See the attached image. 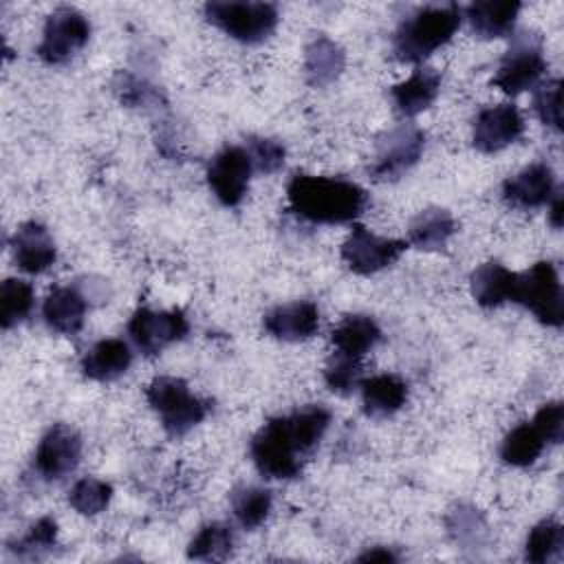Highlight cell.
I'll return each mask as SVG.
<instances>
[{"label": "cell", "mask_w": 564, "mask_h": 564, "mask_svg": "<svg viewBox=\"0 0 564 564\" xmlns=\"http://www.w3.org/2000/svg\"><path fill=\"white\" fill-rule=\"evenodd\" d=\"M330 425V410L306 405L269 419L251 438L249 452L258 471L273 480L300 476L302 460L317 447Z\"/></svg>", "instance_id": "cell-1"}, {"label": "cell", "mask_w": 564, "mask_h": 564, "mask_svg": "<svg viewBox=\"0 0 564 564\" xmlns=\"http://www.w3.org/2000/svg\"><path fill=\"white\" fill-rule=\"evenodd\" d=\"M289 207L315 225L352 223L368 205V194L352 181L339 176L295 174L286 185Z\"/></svg>", "instance_id": "cell-2"}, {"label": "cell", "mask_w": 564, "mask_h": 564, "mask_svg": "<svg viewBox=\"0 0 564 564\" xmlns=\"http://www.w3.org/2000/svg\"><path fill=\"white\" fill-rule=\"evenodd\" d=\"M463 9L458 4H430L412 11L394 31L392 53L403 64H421L458 31Z\"/></svg>", "instance_id": "cell-3"}, {"label": "cell", "mask_w": 564, "mask_h": 564, "mask_svg": "<svg viewBox=\"0 0 564 564\" xmlns=\"http://www.w3.org/2000/svg\"><path fill=\"white\" fill-rule=\"evenodd\" d=\"M145 399L170 436H185L212 410V403L196 397L187 381L170 375L154 377L145 388Z\"/></svg>", "instance_id": "cell-4"}, {"label": "cell", "mask_w": 564, "mask_h": 564, "mask_svg": "<svg viewBox=\"0 0 564 564\" xmlns=\"http://www.w3.org/2000/svg\"><path fill=\"white\" fill-rule=\"evenodd\" d=\"M203 13L207 22L242 44L267 40L280 20L278 7L271 2H207Z\"/></svg>", "instance_id": "cell-5"}, {"label": "cell", "mask_w": 564, "mask_h": 564, "mask_svg": "<svg viewBox=\"0 0 564 564\" xmlns=\"http://www.w3.org/2000/svg\"><path fill=\"white\" fill-rule=\"evenodd\" d=\"M511 302L529 308L544 326H562L564 300L555 264L549 260H540L531 269L518 273Z\"/></svg>", "instance_id": "cell-6"}, {"label": "cell", "mask_w": 564, "mask_h": 564, "mask_svg": "<svg viewBox=\"0 0 564 564\" xmlns=\"http://www.w3.org/2000/svg\"><path fill=\"white\" fill-rule=\"evenodd\" d=\"M423 148V130L414 123H399L379 137L375 156L368 165V174L379 183L397 181L419 163Z\"/></svg>", "instance_id": "cell-7"}, {"label": "cell", "mask_w": 564, "mask_h": 564, "mask_svg": "<svg viewBox=\"0 0 564 564\" xmlns=\"http://www.w3.org/2000/svg\"><path fill=\"white\" fill-rule=\"evenodd\" d=\"M544 73L546 59L540 40L531 33H522L516 35L513 44L502 55L491 84L507 95H520L529 88H535Z\"/></svg>", "instance_id": "cell-8"}, {"label": "cell", "mask_w": 564, "mask_h": 564, "mask_svg": "<svg viewBox=\"0 0 564 564\" xmlns=\"http://www.w3.org/2000/svg\"><path fill=\"white\" fill-rule=\"evenodd\" d=\"M88 37V18L73 7H59L46 18L42 42L37 46V57L51 66L66 64L75 53L86 46Z\"/></svg>", "instance_id": "cell-9"}, {"label": "cell", "mask_w": 564, "mask_h": 564, "mask_svg": "<svg viewBox=\"0 0 564 564\" xmlns=\"http://www.w3.org/2000/svg\"><path fill=\"white\" fill-rule=\"evenodd\" d=\"M405 240L383 238L366 229L364 225H355L348 238L341 245V260L357 275H372L390 264H394L405 251Z\"/></svg>", "instance_id": "cell-10"}, {"label": "cell", "mask_w": 564, "mask_h": 564, "mask_svg": "<svg viewBox=\"0 0 564 564\" xmlns=\"http://www.w3.org/2000/svg\"><path fill=\"white\" fill-rule=\"evenodd\" d=\"M189 333V322L183 311H152L137 308L128 322V335L134 346L145 355L154 357L165 346L181 341Z\"/></svg>", "instance_id": "cell-11"}, {"label": "cell", "mask_w": 564, "mask_h": 564, "mask_svg": "<svg viewBox=\"0 0 564 564\" xmlns=\"http://www.w3.org/2000/svg\"><path fill=\"white\" fill-rule=\"evenodd\" d=\"M253 163L242 145H225L207 165V183L225 207H236L247 194Z\"/></svg>", "instance_id": "cell-12"}, {"label": "cell", "mask_w": 564, "mask_h": 564, "mask_svg": "<svg viewBox=\"0 0 564 564\" xmlns=\"http://www.w3.org/2000/svg\"><path fill=\"white\" fill-rule=\"evenodd\" d=\"M82 458V436L66 423H55L40 438L33 454V469L42 480H62L77 469Z\"/></svg>", "instance_id": "cell-13"}, {"label": "cell", "mask_w": 564, "mask_h": 564, "mask_svg": "<svg viewBox=\"0 0 564 564\" xmlns=\"http://www.w3.org/2000/svg\"><path fill=\"white\" fill-rule=\"evenodd\" d=\"M524 132V119L513 104L487 106L474 121V148L485 154H494L516 143Z\"/></svg>", "instance_id": "cell-14"}, {"label": "cell", "mask_w": 564, "mask_h": 564, "mask_svg": "<svg viewBox=\"0 0 564 564\" xmlns=\"http://www.w3.org/2000/svg\"><path fill=\"white\" fill-rule=\"evenodd\" d=\"M555 196V174L551 165L535 161L513 174L502 185V198L518 209H538Z\"/></svg>", "instance_id": "cell-15"}, {"label": "cell", "mask_w": 564, "mask_h": 564, "mask_svg": "<svg viewBox=\"0 0 564 564\" xmlns=\"http://www.w3.org/2000/svg\"><path fill=\"white\" fill-rule=\"evenodd\" d=\"M264 330L282 341L311 339L319 328V311L308 300L278 304L262 317Z\"/></svg>", "instance_id": "cell-16"}, {"label": "cell", "mask_w": 564, "mask_h": 564, "mask_svg": "<svg viewBox=\"0 0 564 564\" xmlns=\"http://www.w3.org/2000/svg\"><path fill=\"white\" fill-rule=\"evenodd\" d=\"M11 253L15 264L26 273H44L57 258L53 236L37 220L22 223L15 229L11 238Z\"/></svg>", "instance_id": "cell-17"}, {"label": "cell", "mask_w": 564, "mask_h": 564, "mask_svg": "<svg viewBox=\"0 0 564 564\" xmlns=\"http://www.w3.org/2000/svg\"><path fill=\"white\" fill-rule=\"evenodd\" d=\"M441 90V75L430 66H416L412 75L390 88V99L401 117H416L427 110Z\"/></svg>", "instance_id": "cell-18"}, {"label": "cell", "mask_w": 564, "mask_h": 564, "mask_svg": "<svg viewBox=\"0 0 564 564\" xmlns=\"http://www.w3.org/2000/svg\"><path fill=\"white\" fill-rule=\"evenodd\" d=\"M86 308L88 302L84 293H79L75 286H57L46 295L42 317L51 330L59 335H75L84 326Z\"/></svg>", "instance_id": "cell-19"}, {"label": "cell", "mask_w": 564, "mask_h": 564, "mask_svg": "<svg viewBox=\"0 0 564 564\" xmlns=\"http://www.w3.org/2000/svg\"><path fill=\"white\" fill-rule=\"evenodd\" d=\"M364 412L372 419H388L408 401V383L392 372L375 375L359 381Z\"/></svg>", "instance_id": "cell-20"}, {"label": "cell", "mask_w": 564, "mask_h": 564, "mask_svg": "<svg viewBox=\"0 0 564 564\" xmlns=\"http://www.w3.org/2000/svg\"><path fill=\"white\" fill-rule=\"evenodd\" d=\"M130 364V346L119 337H110L97 341L86 350V355L82 357V372L93 381H115L123 372H128Z\"/></svg>", "instance_id": "cell-21"}, {"label": "cell", "mask_w": 564, "mask_h": 564, "mask_svg": "<svg viewBox=\"0 0 564 564\" xmlns=\"http://www.w3.org/2000/svg\"><path fill=\"white\" fill-rule=\"evenodd\" d=\"M516 271H509L505 264L498 260L482 262L469 278V291L471 297L482 306V308H496L502 306L505 302L513 300V289H516Z\"/></svg>", "instance_id": "cell-22"}, {"label": "cell", "mask_w": 564, "mask_h": 564, "mask_svg": "<svg viewBox=\"0 0 564 564\" xmlns=\"http://www.w3.org/2000/svg\"><path fill=\"white\" fill-rule=\"evenodd\" d=\"M381 339V328L370 315H346L330 333V344L333 352L352 357V359H364L366 352H370Z\"/></svg>", "instance_id": "cell-23"}, {"label": "cell", "mask_w": 564, "mask_h": 564, "mask_svg": "<svg viewBox=\"0 0 564 564\" xmlns=\"http://www.w3.org/2000/svg\"><path fill=\"white\" fill-rule=\"evenodd\" d=\"M520 9L522 4L511 0H480V2H471L465 9V15L471 24V31L478 37L494 40V37H505L513 31Z\"/></svg>", "instance_id": "cell-24"}, {"label": "cell", "mask_w": 564, "mask_h": 564, "mask_svg": "<svg viewBox=\"0 0 564 564\" xmlns=\"http://www.w3.org/2000/svg\"><path fill=\"white\" fill-rule=\"evenodd\" d=\"M344 64L346 55L341 46L324 33L315 35L304 51V77L315 88L333 84L341 75Z\"/></svg>", "instance_id": "cell-25"}, {"label": "cell", "mask_w": 564, "mask_h": 564, "mask_svg": "<svg viewBox=\"0 0 564 564\" xmlns=\"http://www.w3.org/2000/svg\"><path fill=\"white\" fill-rule=\"evenodd\" d=\"M456 231V218L443 207L419 212L408 227V245L421 251H441Z\"/></svg>", "instance_id": "cell-26"}, {"label": "cell", "mask_w": 564, "mask_h": 564, "mask_svg": "<svg viewBox=\"0 0 564 564\" xmlns=\"http://www.w3.org/2000/svg\"><path fill=\"white\" fill-rule=\"evenodd\" d=\"M546 441L533 421L516 425L500 445V458L511 467H529L544 452Z\"/></svg>", "instance_id": "cell-27"}, {"label": "cell", "mask_w": 564, "mask_h": 564, "mask_svg": "<svg viewBox=\"0 0 564 564\" xmlns=\"http://www.w3.org/2000/svg\"><path fill=\"white\" fill-rule=\"evenodd\" d=\"M271 502H273L271 491L264 487L242 485L231 491L234 518L247 531L258 529L267 520V516L271 511Z\"/></svg>", "instance_id": "cell-28"}, {"label": "cell", "mask_w": 564, "mask_h": 564, "mask_svg": "<svg viewBox=\"0 0 564 564\" xmlns=\"http://www.w3.org/2000/svg\"><path fill=\"white\" fill-rule=\"evenodd\" d=\"M234 549V531L225 522H207L192 538L187 546V557L203 562L225 560Z\"/></svg>", "instance_id": "cell-29"}, {"label": "cell", "mask_w": 564, "mask_h": 564, "mask_svg": "<svg viewBox=\"0 0 564 564\" xmlns=\"http://www.w3.org/2000/svg\"><path fill=\"white\" fill-rule=\"evenodd\" d=\"M564 546V529L557 520L538 522L524 542V560L533 564H546L560 557Z\"/></svg>", "instance_id": "cell-30"}, {"label": "cell", "mask_w": 564, "mask_h": 564, "mask_svg": "<svg viewBox=\"0 0 564 564\" xmlns=\"http://www.w3.org/2000/svg\"><path fill=\"white\" fill-rule=\"evenodd\" d=\"M35 295L33 286L18 278H7L0 286V324L4 330L29 317Z\"/></svg>", "instance_id": "cell-31"}, {"label": "cell", "mask_w": 564, "mask_h": 564, "mask_svg": "<svg viewBox=\"0 0 564 564\" xmlns=\"http://www.w3.org/2000/svg\"><path fill=\"white\" fill-rule=\"evenodd\" d=\"M110 498H112L110 482L95 476H86L70 487L68 505L82 516H97L110 505Z\"/></svg>", "instance_id": "cell-32"}, {"label": "cell", "mask_w": 564, "mask_h": 564, "mask_svg": "<svg viewBox=\"0 0 564 564\" xmlns=\"http://www.w3.org/2000/svg\"><path fill=\"white\" fill-rule=\"evenodd\" d=\"M55 540H57V522L55 518L44 516L37 522H33L20 540H15L11 551L18 557L33 560V557H42L51 546H55Z\"/></svg>", "instance_id": "cell-33"}, {"label": "cell", "mask_w": 564, "mask_h": 564, "mask_svg": "<svg viewBox=\"0 0 564 564\" xmlns=\"http://www.w3.org/2000/svg\"><path fill=\"white\" fill-rule=\"evenodd\" d=\"M361 361L333 352L324 366V381L335 394H350L359 386Z\"/></svg>", "instance_id": "cell-34"}, {"label": "cell", "mask_w": 564, "mask_h": 564, "mask_svg": "<svg viewBox=\"0 0 564 564\" xmlns=\"http://www.w3.org/2000/svg\"><path fill=\"white\" fill-rule=\"evenodd\" d=\"M560 104H562V82L560 79L540 82L535 86L533 110H535L538 119L555 132L562 130V106Z\"/></svg>", "instance_id": "cell-35"}, {"label": "cell", "mask_w": 564, "mask_h": 564, "mask_svg": "<svg viewBox=\"0 0 564 564\" xmlns=\"http://www.w3.org/2000/svg\"><path fill=\"white\" fill-rule=\"evenodd\" d=\"M447 529L458 544H480L485 535V520L478 509L458 505L447 516Z\"/></svg>", "instance_id": "cell-36"}, {"label": "cell", "mask_w": 564, "mask_h": 564, "mask_svg": "<svg viewBox=\"0 0 564 564\" xmlns=\"http://www.w3.org/2000/svg\"><path fill=\"white\" fill-rule=\"evenodd\" d=\"M247 152L253 163V172L260 174H273L284 165L286 150L278 139L269 137H249L247 139Z\"/></svg>", "instance_id": "cell-37"}, {"label": "cell", "mask_w": 564, "mask_h": 564, "mask_svg": "<svg viewBox=\"0 0 564 564\" xmlns=\"http://www.w3.org/2000/svg\"><path fill=\"white\" fill-rule=\"evenodd\" d=\"M115 93L126 106H148L156 101V90L128 73H117Z\"/></svg>", "instance_id": "cell-38"}, {"label": "cell", "mask_w": 564, "mask_h": 564, "mask_svg": "<svg viewBox=\"0 0 564 564\" xmlns=\"http://www.w3.org/2000/svg\"><path fill=\"white\" fill-rule=\"evenodd\" d=\"M535 427L542 432L546 445H557L564 434V405L560 401L542 405L533 416Z\"/></svg>", "instance_id": "cell-39"}, {"label": "cell", "mask_w": 564, "mask_h": 564, "mask_svg": "<svg viewBox=\"0 0 564 564\" xmlns=\"http://www.w3.org/2000/svg\"><path fill=\"white\" fill-rule=\"evenodd\" d=\"M357 560H359V562H397L399 555H397L392 549L372 546V549H368L366 553H361Z\"/></svg>", "instance_id": "cell-40"}, {"label": "cell", "mask_w": 564, "mask_h": 564, "mask_svg": "<svg viewBox=\"0 0 564 564\" xmlns=\"http://www.w3.org/2000/svg\"><path fill=\"white\" fill-rule=\"evenodd\" d=\"M549 205H551V212H549L551 225H553L555 229H560V227H562V194L555 192V196L549 200Z\"/></svg>", "instance_id": "cell-41"}]
</instances>
